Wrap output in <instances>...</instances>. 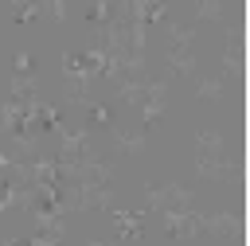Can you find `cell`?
<instances>
[{"instance_id": "13", "label": "cell", "mask_w": 250, "mask_h": 246, "mask_svg": "<svg viewBox=\"0 0 250 246\" xmlns=\"http://www.w3.org/2000/svg\"><path fill=\"white\" fill-rule=\"evenodd\" d=\"M223 12H227V8H223V4H207V0H199V4H191V23H195V27H199V23H203V20H219V16H223Z\"/></svg>"}, {"instance_id": "10", "label": "cell", "mask_w": 250, "mask_h": 246, "mask_svg": "<svg viewBox=\"0 0 250 246\" xmlns=\"http://www.w3.org/2000/svg\"><path fill=\"white\" fill-rule=\"evenodd\" d=\"M168 74L191 78L195 74V51L191 47H168Z\"/></svg>"}, {"instance_id": "1", "label": "cell", "mask_w": 250, "mask_h": 246, "mask_svg": "<svg viewBox=\"0 0 250 246\" xmlns=\"http://www.w3.org/2000/svg\"><path fill=\"white\" fill-rule=\"evenodd\" d=\"M195 168H199V176H207V180H223V176L238 172L242 160H238L234 144H230L219 129H203V133L195 137Z\"/></svg>"}, {"instance_id": "14", "label": "cell", "mask_w": 250, "mask_h": 246, "mask_svg": "<svg viewBox=\"0 0 250 246\" xmlns=\"http://www.w3.org/2000/svg\"><path fill=\"white\" fill-rule=\"evenodd\" d=\"M16 74H20V78H35V59H31L27 51L16 55Z\"/></svg>"}, {"instance_id": "9", "label": "cell", "mask_w": 250, "mask_h": 246, "mask_svg": "<svg viewBox=\"0 0 250 246\" xmlns=\"http://www.w3.org/2000/svg\"><path fill=\"white\" fill-rule=\"evenodd\" d=\"M109 137H113V148L121 152V156H141L145 148H148V133L141 129V133H125V129H109Z\"/></svg>"}, {"instance_id": "7", "label": "cell", "mask_w": 250, "mask_h": 246, "mask_svg": "<svg viewBox=\"0 0 250 246\" xmlns=\"http://www.w3.org/2000/svg\"><path fill=\"white\" fill-rule=\"evenodd\" d=\"M27 125H31V133H35V137H39V133H62L59 105H51V102H35V105H31V113H27Z\"/></svg>"}, {"instance_id": "11", "label": "cell", "mask_w": 250, "mask_h": 246, "mask_svg": "<svg viewBox=\"0 0 250 246\" xmlns=\"http://www.w3.org/2000/svg\"><path fill=\"white\" fill-rule=\"evenodd\" d=\"M109 219H113V230H117V238H137L141 230H145V223H141V215H133V211H109Z\"/></svg>"}, {"instance_id": "6", "label": "cell", "mask_w": 250, "mask_h": 246, "mask_svg": "<svg viewBox=\"0 0 250 246\" xmlns=\"http://www.w3.org/2000/svg\"><path fill=\"white\" fill-rule=\"evenodd\" d=\"M160 230H164L168 238H191V234H199V226H195V207H191V211H164V215H160Z\"/></svg>"}, {"instance_id": "18", "label": "cell", "mask_w": 250, "mask_h": 246, "mask_svg": "<svg viewBox=\"0 0 250 246\" xmlns=\"http://www.w3.org/2000/svg\"><path fill=\"white\" fill-rule=\"evenodd\" d=\"M86 246H109V242H98V238H90V242H86Z\"/></svg>"}, {"instance_id": "3", "label": "cell", "mask_w": 250, "mask_h": 246, "mask_svg": "<svg viewBox=\"0 0 250 246\" xmlns=\"http://www.w3.org/2000/svg\"><path fill=\"white\" fill-rule=\"evenodd\" d=\"M141 113H145V133H152V125L160 121V113L168 109V82L164 78H145V86H141Z\"/></svg>"}, {"instance_id": "16", "label": "cell", "mask_w": 250, "mask_h": 246, "mask_svg": "<svg viewBox=\"0 0 250 246\" xmlns=\"http://www.w3.org/2000/svg\"><path fill=\"white\" fill-rule=\"evenodd\" d=\"M4 207H16V191L8 187V184H0V211Z\"/></svg>"}, {"instance_id": "15", "label": "cell", "mask_w": 250, "mask_h": 246, "mask_svg": "<svg viewBox=\"0 0 250 246\" xmlns=\"http://www.w3.org/2000/svg\"><path fill=\"white\" fill-rule=\"evenodd\" d=\"M27 20H39V4H23V8H16V23H27Z\"/></svg>"}, {"instance_id": "12", "label": "cell", "mask_w": 250, "mask_h": 246, "mask_svg": "<svg viewBox=\"0 0 250 246\" xmlns=\"http://www.w3.org/2000/svg\"><path fill=\"white\" fill-rule=\"evenodd\" d=\"M82 16H86V23H90V27H94V23H98V27H105V23H109V16H113V4H86V8H82Z\"/></svg>"}, {"instance_id": "17", "label": "cell", "mask_w": 250, "mask_h": 246, "mask_svg": "<svg viewBox=\"0 0 250 246\" xmlns=\"http://www.w3.org/2000/svg\"><path fill=\"white\" fill-rule=\"evenodd\" d=\"M4 246H31V238L23 234V238H12V242H4Z\"/></svg>"}, {"instance_id": "4", "label": "cell", "mask_w": 250, "mask_h": 246, "mask_svg": "<svg viewBox=\"0 0 250 246\" xmlns=\"http://www.w3.org/2000/svg\"><path fill=\"white\" fill-rule=\"evenodd\" d=\"M195 226H199V234H242V215L238 211H207V215H199L195 211Z\"/></svg>"}, {"instance_id": "2", "label": "cell", "mask_w": 250, "mask_h": 246, "mask_svg": "<svg viewBox=\"0 0 250 246\" xmlns=\"http://www.w3.org/2000/svg\"><path fill=\"white\" fill-rule=\"evenodd\" d=\"M145 203H148V211H191V203H195V191L191 187H184V184H145Z\"/></svg>"}, {"instance_id": "5", "label": "cell", "mask_w": 250, "mask_h": 246, "mask_svg": "<svg viewBox=\"0 0 250 246\" xmlns=\"http://www.w3.org/2000/svg\"><path fill=\"white\" fill-rule=\"evenodd\" d=\"M70 102L86 109V129H90V133H94V129H105V133L113 129V113H109L105 102H98V98H90V94H74Z\"/></svg>"}, {"instance_id": "8", "label": "cell", "mask_w": 250, "mask_h": 246, "mask_svg": "<svg viewBox=\"0 0 250 246\" xmlns=\"http://www.w3.org/2000/svg\"><path fill=\"white\" fill-rule=\"evenodd\" d=\"M195 94L199 98H211V102H230L234 98V86L227 78H215V74H195Z\"/></svg>"}]
</instances>
